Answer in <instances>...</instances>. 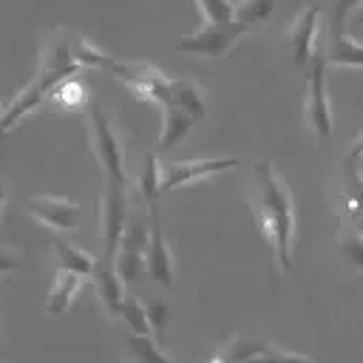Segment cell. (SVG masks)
I'll list each match as a JSON object with an SVG mask.
<instances>
[{
  "instance_id": "obj_1",
  "label": "cell",
  "mask_w": 363,
  "mask_h": 363,
  "mask_svg": "<svg viewBox=\"0 0 363 363\" xmlns=\"http://www.w3.org/2000/svg\"><path fill=\"white\" fill-rule=\"evenodd\" d=\"M77 43L79 37H71L68 31H51L43 43V51H40V65H37V74L31 77V82L20 91V96L3 111V119H0V130H11L28 111H34L43 99L51 96V91L74 77L77 71H82V60L77 54Z\"/></svg>"
},
{
  "instance_id": "obj_35",
  "label": "cell",
  "mask_w": 363,
  "mask_h": 363,
  "mask_svg": "<svg viewBox=\"0 0 363 363\" xmlns=\"http://www.w3.org/2000/svg\"><path fill=\"white\" fill-rule=\"evenodd\" d=\"M0 119H3V111H0Z\"/></svg>"
},
{
  "instance_id": "obj_33",
  "label": "cell",
  "mask_w": 363,
  "mask_h": 363,
  "mask_svg": "<svg viewBox=\"0 0 363 363\" xmlns=\"http://www.w3.org/2000/svg\"><path fill=\"white\" fill-rule=\"evenodd\" d=\"M354 20H357V23H363V6H360V9L354 11Z\"/></svg>"
},
{
  "instance_id": "obj_9",
  "label": "cell",
  "mask_w": 363,
  "mask_h": 363,
  "mask_svg": "<svg viewBox=\"0 0 363 363\" xmlns=\"http://www.w3.org/2000/svg\"><path fill=\"white\" fill-rule=\"evenodd\" d=\"M26 213L48 230H77L82 218V207L65 196H31Z\"/></svg>"
},
{
  "instance_id": "obj_6",
  "label": "cell",
  "mask_w": 363,
  "mask_h": 363,
  "mask_svg": "<svg viewBox=\"0 0 363 363\" xmlns=\"http://www.w3.org/2000/svg\"><path fill=\"white\" fill-rule=\"evenodd\" d=\"M108 74H113L116 79H122L133 96L153 102V105H167L170 102V77H164L159 68L147 65V62H116L111 60L105 65Z\"/></svg>"
},
{
  "instance_id": "obj_15",
  "label": "cell",
  "mask_w": 363,
  "mask_h": 363,
  "mask_svg": "<svg viewBox=\"0 0 363 363\" xmlns=\"http://www.w3.org/2000/svg\"><path fill=\"white\" fill-rule=\"evenodd\" d=\"M82 286H85V275L60 267V272L54 275L51 292H48V298H45V312H48V315H65V312L71 309L74 298L82 292Z\"/></svg>"
},
{
  "instance_id": "obj_27",
  "label": "cell",
  "mask_w": 363,
  "mask_h": 363,
  "mask_svg": "<svg viewBox=\"0 0 363 363\" xmlns=\"http://www.w3.org/2000/svg\"><path fill=\"white\" fill-rule=\"evenodd\" d=\"M337 247H340L343 258H346L354 269H363V238H360V233H357V230L343 233V235L337 238Z\"/></svg>"
},
{
  "instance_id": "obj_24",
  "label": "cell",
  "mask_w": 363,
  "mask_h": 363,
  "mask_svg": "<svg viewBox=\"0 0 363 363\" xmlns=\"http://www.w3.org/2000/svg\"><path fill=\"white\" fill-rule=\"evenodd\" d=\"M119 318H122V320H125V326H128L130 332H136V335H150V332H153V326H150V320H147V309H145V301H136V298H125Z\"/></svg>"
},
{
  "instance_id": "obj_16",
  "label": "cell",
  "mask_w": 363,
  "mask_h": 363,
  "mask_svg": "<svg viewBox=\"0 0 363 363\" xmlns=\"http://www.w3.org/2000/svg\"><path fill=\"white\" fill-rule=\"evenodd\" d=\"M199 119L179 108V105H162V133H159V150H173L176 145L184 142V136L190 133V128L196 125Z\"/></svg>"
},
{
  "instance_id": "obj_8",
  "label": "cell",
  "mask_w": 363,
  "mask_h": 363,
  "mask_svg": "<svg viewBox=\"0 0 363 363\" xmlns=\"http://www.w3.org/2000/svg\"><path fill=\"white\" fill-rule=\"evenodd\" d=\"M128 196H125V184L108 179L105 193H102V210H99V227H102V255L113 258L122 230L128 224Z\"/></svg>"
},
{
  "instance_id": "obj_12",
  "label": "cell",
  "mask_w": 363,
  "mask_h": 363,
  "mask_svg": "<svg viewBox=\"0 0 363 363\" xmlns=\"http://www.w3.org/2000/svg\"><path fill=\"white\" fill-rule=\"evenodd\" d=\"M318 20H320V9H318L315 3H309V6H303V9L295 14V20H292L289 28H286V40L292 43V60H295L298 65H303V68H306V62L312 60V54L318 51V48H315Z\"/></svg>"
},
{
  "instance_id": "obj_4",
  "label": "cell",
  "mask_w": 363,
  "mask_h": 363,
  "mask_svg": "<svg viewBox=\"0 0 363 363\" xmlns=\"http://www.w3.org/2000/svg\"><path fill=\"white\" fill-rule=\"evenodd\" d=\"M326 57L320 51L306 62V96H303V119L309 130L323 142L332 133V105L326 94Z\"/></svg>"
},
{
  "instance_id": "obj_34",
  "label": "cell",
  "mask_w": 363,
  "mask_h": 363,
  "mask_svg": "<svg viewBox=\"0 0 363 363\" xmlns=\"http://www.w3.org/2000/svg\"><path fill=\"white\" fill-rule=\"evenodd\" d=\"M357 233H360V238H363V218H357V227H354Z\"/></svg>"
},
{
  "instance_id": "obj_19",
  "label": "cell",
  "mask_w": 363,
  "mask_h": 363,
  "mask_svg": "<svg viewBox=\"0 0 363 363\" xmlns=\"http://www.w3.org/2000/svg\"><path fill=\"white\" fill-rule=\"evenodd\" d=\"M170 105H179L184 111H190L196 119H201L204 111H207L201 88L190 79H182V77H170Z\"/></svg>"
},
{
  "instance_id": "obj_3",
  "label": "cell",
  "mask_w": 363,
  "mask_h": 363,
  "mask_svg": "<svg viewBox=\"0 0 363 363\" xmlns=\"http://www.w3.org/2000/svg\"><path fill=\"white\" fill-rule=\"evenodd\" d=\"M88 136H91V150L105 173V179L122 182L128 184V173H125V145L119 130L113 128V122L105 116V111L94 102L88 108Z\"/></svg>"
},
{
  "instance_id": "obj_20",
  "label": "cell",
  "mask_w": 363,
  "mask_h": 363,
  "mask_svg": "<svg viewBox=\"0 0 363 363\" xmlns=\"http://www.w3.org/2000/svg\"><path fill=\"white\" fill-rule=\"evenodd\" d=\"M51 247H54V252H57L60 267H65V269H71V272H79V275H91V272H94L96 258H94V255H88L85 250H79V247L68 244L65 238H54V241H51Z\"/></svg>"
},
{
  "instance_id": "obj_23",
  "label": "cell",
  "mask_w": 363,
  "mask_h": 363,
  "mask_svg": "<svg viewBox=\"0 0 363 363\" xmlns=\"http://www.w3.org/2000/svg\"><path fill=\"white\" fill-rule=\"evenodd\" d=\"M275 0H235V20L244 26H261L272 17Z\"/></svg>"
},
{
  "instance_id": "obj_30",
  "label": "cell",
  "mask_w": 363,
  "mask_h": 363,
  "mask_svg": "<svg viewBox=\"0 0 363 363\" xmlns=\"http://www.w3.org/2000/svg\"><path fill=\"white\" fill-rule=\"evenodd\" d=\"M20 264H23V255L17 250H3L0 247V275H9L14 269H20Z\"/></svg>"
},
{
  "instance_id": "obj_31",
  "label": "cell",
  "mask_w": 363,
  "mask_h": 363,
  "mask_svg": "<svg viewBox=\"0 0 363 363\" xmlns=\"http://www.w3.org/2000/svg\"><path fill=\"white\" fill-rule=\"evenodd\" d=\"M363 156V128L357 130V136H354V142H352V147H349V153H346V159H352V162H357Z\"/></svg>"
},
{
  "instance_id": "obj_29",
  "label": "cell",
  "mask_w": 363,
  "mask_h": 363,
  "mask_svg": "<svg viewBox=\"0 0 363 363\" xmlns=\"http://www.w3.org/2000/svg\"><path fill=\"white\" fill-rule=\"evenodd\" d=\"M145 309H147V320L153 326V335H162L164 320H167V306L159 301H145Z\"/></svg>"
},
{
  "instance_id": "obj_14",
  "label": "cell",
  "mask_w": 363,
  "mask_h": 363,
  "mask_svg": "<svg viewBox=\"0 0 363 363\" xmlns=\"http://www.w3.org/2000/svg\"><path fill=\"white\" fill-rule=\"evenodd\" d=\"M267 357H301V360H306V354H301V352L278 349L275 343H267V340H241V337H233L230 346H224L221 352L213 354V360H267Z\"/></svg>"
},
{
  "instance_id": "obj_7",
  "label": "cell",
  "mask_w": 363,
  "mask_h": 363,
  "mask_svg": "<svg viewBox=\"0 0 363 363\" xmlns=\"http://www.w3.org/2000/svg\"><path fill=\"white\" fill-rule=\"evenodd\" d=\"M147 235H150V221H145L139 213L128 216V224L122 230L116 255H113V267L122 275L125 284H136L139 275L145 272V247H147Z\"/></svg>"
},
{
  "instance_id": "obj_13",
  "label": "cell",
  "mask_w": 363,
  "mask_h": 363,
  "mask_svg": "<svg viewBox=\"0 0 363 363\" xmlns=\"http://www.w3.org/2000/svg\"><path fill=\"white\" fill-rule=\"evenodd\" d=\"M91 278H94L96 295H99V301H102L108 318H119L122 303H125V298H128V295H125V286H128V284H125L122 275L116 272L113 258L99 255V258H96V267H94V272H91Z\"/></svg>"
},
{
  "instance_id": "obj_21",
  "label": "cell",
  "mask_w": 363,
  "mask_h": 363,
  "mask_svg": "<svg viewBox=\"0 0 363 363\" xmlns=\"http://www.w3.org/2000/svg\"><path fill=\"white\" fill-rule=\"evenodd\" d=\"M125 346H128V354H130V357L145 360V363H170V360H173L167 352H162V349L156 346V337H153V335L128 332V335H125Z\"/></svg>"
},
{
  "instance_id": "obj_10",
  "label": "cell",
  "mask_w": 363,
  "mask_h": 363,
  "mask_svg": "<svg viewBox=\"0 0 363 363\" xmlns=\"http://www.w3.org/2000/svg\"><path fill=\"white\" fill-rule=\"evenodd\" d=\"M238 159L227 156V159H190V162H167L162 164V193L167 190H176L182 184H190V182H201V179H210V176H218L230 167H235Z\"/></svg>"
},
{
  "instance_id": "obj_28",
  "label": "cell",
  "mask_w": 363,
  "mask_h": 363,
  "mask_svg": "<svg viewBox=\"0 0 363 363\" xmlns=\"http://www.w3.org/2000/svg\"><path fill=\"white\" fill-rule=\"evenodd\" d=\"M51 99H57L60 105L74 108V105H79V102L85 99V91H82V85H79L74 77H68V79H62V82L51 91Z\"/></svg>"
},
{
  "instance_id": "obj_18",
  "label": "cell",
  "mask_w": 363,
  "mask_h": 363,
  "mask_svg": "<svg viewBox=\"0 0 363 363\" xmlns=\"http://www.w3.org/2000/svg\"><path fill=\"white\" fill-rule=\"evenodd\" d=\"M340 204L349 218H363V173L357 170V162H352V159H346V164H343Z\"/></svg>"
},
{
  "instance_id": "obj_11",
  "label": "cell",
  "mask_w": 363,
  "mask_h": 363,
  "mask_svg": "<svg viewBox=\"0 0 363 363\" xmlns=\"http://www.w3.org/2000/svg\"><path fill=\"white\" fill-rule=\"evenodd\" d=\"M147 221H150V235H147V247H145V272L156 284H162L164 289H170L173 286V255L167 250V238L162 233L156 204H150Z\"/></svg>"
},
{
  "instance_id": "obj_2",
  "label": "cell",
  "mask_w": 363,
  "mask_h": 363,
  "mask_svg": "<svg viewBox=\"0 0 363 363\" xmlns=\"http://www.w3.org/2000/svg\"><path fill=\"white\" fill-rule=\"evenodd\" d=\"M255 216L275 250L278 267L289 269L295 247V201L269 159L255 162Z\"/></svg>"
},
{
  "instance_id": "obj_17",
  "label": "cell",
  "mask_w": 363,
  "mask_h": 363,
  "mask_svg": "<svg viewBox=\"0 0 363 363\" xmlns=\"http://www.w3.org/2000/svg\"><path fill=\"white\" fill-rule=\"evenodd\" d=\"M329 68H363V43L352 34H329V45L323 51Z\"/></svg>"
},
{
  "instance_id": "obj_25",
  "label": "cell",
  "mask_w": 363,
  "mask_h": 363,
  "mask_svg": "<svg viewBox=\"0 0 363 363\" xmlns=\"http://www.w3.org/2000/svg\"><path fill=\"white\" fill-rule=\"evenodd\" d=\"M363 6V0H326V23L329 34L346 31V20Z\"/></svg>"
},
{
  "instance_id": "obj_5",
  "label": "cell",
  "mask_w": 363,
  "mask_h": 363,
  "mask_svg": "<svg viewBox=\"0 0 363 363\" xmlns=\"http://www.w3.org/2000/svg\"><path fill=\"white\" fill-rule=\"evenodd\" d=\"M247 34H250V26H244L238 20L204 23L199 31L179 37L176 40V51H182V54H199V57H224Z\"/></svg>"
},
{
  "instance_id": "obj_22",
  "label": "cell",
  "mask_w": 363,
  "mask_h": 363,
  "mask_svg": "<svg viewBox=\"0 0 363 363\" xmlns=\"http://www.w3.org/2000/svg\"><path fill=\"white\" fill-rule=\"evenodd\" d=\"M136 182H139V190H142V199L147 204L156 201V196L162 193V167H159V159L153 153L145 156L139 173H136Z\"/></svg>"
},
{
  "instance_id": "obj_26",
  "label": "cell",
  "mask_w": 363,
  "mask_h": 363,
  "mask_svg": "<svg viewBox=\"0 0 363 363\" xmlns=\"http://www.w3.org/2000/svg\"><path fill=\"white\" fill-rule=\"evenodd\" d=\"M204 23H224L235 20V0H196Z\"/></svg>"
},
{
  "instance_id": "obj_32",
  "label": "cell",
  "mask_w": 363,
  "mask_h": 363,
  "mask_svg": "<svg viewBox=\"0 0 363 363\" xmlns=\"http://www.w3.org/2000/svg\"><path fill=\"white\" fill-rule=\"evenodd\" d=\"M3 204H6V182L0 179V213H3Z\"/></svg>"
}]
</instances>
